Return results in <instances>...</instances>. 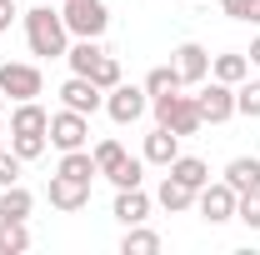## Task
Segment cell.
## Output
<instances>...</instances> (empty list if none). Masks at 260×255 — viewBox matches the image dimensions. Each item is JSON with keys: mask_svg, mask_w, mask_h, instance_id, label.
<instances>
[{"mask_svg": "<svg viewBox=\"0 0 260 255\" xmlns=\"http://www.w3.org/2000/svg\"><path fill=\"white\" fill-rule=\"evenodd\" d=\"M25 40H30V55L65 60V50H70V30H65V15H60V10H50V0H40L30 15H25Z\"/></svg>", "mask_w": 260, "mask_h": 255, "instance_id": "1", "label": "cell"}, {"mask_svg": "<svg viewBox=\"0 0 260 255\" xmlns=\"http://www.w3.org/2000/svg\"><path fill=\"white\" fill-rule=\"evenodd\" d=\"M150 105H155V125H170L175 135H195V130L205 125L200 100H195V95H175V90H165V95H150Z\"/></svg>", "mask_w": 260, "mask_h": 255, "instance_id": "2", "label": "cell"}, {"mask_svg": "<svg viewBox=\"0 0 260 255\" xmlns=\"http://www.w3.org/2000/svg\"><path fill=\"white\" fill-rule=\"evenodd\" d=\"M60 15H65V30L70 35H90V40H100L105 25H110L105 0H60Z\"/></svg>", "mask_w": 260, "mask_h": 255, "instance_id": "3", "label": "cell"}, {"mask_svg": "<svg viewBox=\"0 0 260 255\" xmlns=\"http://www.w3.org/2000/svg\"><path fill=\"white\" fill-rule=\"evenodd\" d=\"M45 140L55 145V150H80L85 140H90V115H80V110H55L50 115V130H45Z\"/></svg>", "mask_w": 260, "mask_h": 255, "instance_id": "4", "label": "cell"}, {"mask_svg": "<svg viewBox=\"0 0 260 255\" xmlns=\"http://www.w3.org/2000/svg\"><path fill=\"white\" fill-rule=\"evenodd\" d=\"M235 200H240V195L230 190L225 180H215V185L205 180V185L195 190V210H200L205 225H225V220H235Z\"/></svg>", "mask_w": 260, "mask_h": 255, "instance_id": "5", "label": "cell"}, {"mask_svg": "<svg viewBox=\"0 0 260 255\" xmlns=\"http://www.w3.org/2000/svg\"><path fill=\"white\" fill-rule=\"evenodd\" d=\"M45 90V80H40V70L25 60H5L0 65V95H10V100H35Z\"/></svg>", "mask_w": 260, "mask_h": 255, "instance_id": "6", "label": "cell"}, {"mask_svg": "<svg viewBox=\"0 0 260 255\" xmlns=\"http://www.w3.org/2000/svg\"><path fill=\"white\" fill-rule=\"evenodd\" d=\"M145 105H150V95L140 90V85H115V90H105V115L115 120V125H135L140 115H145Z\"/></svg>", "mask_w": 260, "mask_h": 255, "instance_id": "7", "label": "cell"}, {"mask_svg": "<svg viewBox=\"0 0 260 255\" xmlns=\"http://www.w3.org/2000/svg\"><path fill=\"white\" fill-rule=\"evenodd\" d=\"M45 195H50V205L55 210H65V215H75V210H85L90 205V180H70V175H50V185H45Z\"/></svg>", "mask_w": 260, "mask_h": 255, "instance_id": "8", "label": "cell"}, {"mask_svg": "<svg viewBox=\"0 0 260 255\" xmlns=\"http://www.w3.org/2000/svg\"><path fill=\"white\" fill-rule=\"evenodd\" d=\"M60 100L70 105V110H80V115H95V110H105V90H100L90 75H70L60 85Z\"/></svg>", "mask_w": 260, "mask_h": 255, "instance_id": "9", "label": "cell"}, {"mask_svg": "<svg viewBox=\"0 0 260 255\" xmlns=\"http://www.w3.org/2000/svg\"><path fill=\"white\" fill-rule=\"evenodd\" d=\"M195 100H200L205 125H220V120H230V115H235V85H225V80H210Z\"/></svg>", "mask_w": 260, "mask_h": 255, "instance_id": "10", "label": "cell"}, {"mask_svg": "<svg viewBox=\"0 0 260 255\" xmlns=\"http://www.w3.org/2000/svg\"><path fill=\"white\" fill-rule=\"evenodd\" d=\"M175 75H180V85H200L205 75H210V50L205 45H195V40H185V45H175Z\"/></svg>", "mask_w": 260, "mask_h": 255, "instance_id": "11", "label": "cell"}, {"mask_svg": "<svg viewBox=\"0 0 260 255\" xmlns=\"http://www.w3.org/2000/svg\"><path fill=\"white\" fill-rule=\"evenodd\" d=\"M45 130H50V110H40L35 100H15L10 135H45Z\"/></svg>", "mask_w": 260, "mask_h": 255, "instance_id": "12", "label": "cell"}, {"mask_svg": "<svg viewBox=\"0 0 260 255\" xmlns=\"http://www.w3.org/2000/svg\"><path fill=\"white\" fill-rule=\"evenodd\" d=\"M145 215H150V195L140 190V185L115 190V220L120 225H145Z\"/></svg>", "mask_w": 260, "mask_h": 255, "instance_id": "13", "label": "cell"}, {"mask_svg": "<svg viewBox=\"0 0 260 255\" xmlns=\"http://www.w3.org/2000/svg\"><path fill=\"white\" fill-rule=\"evenodd\" d=\"M225 185L235 195H245V190H260V160L255 155H235L225 165Z\"/></svg>", "mask_w": 260, "mask_h": 255, "instance_id": "14", "label": "cell"}, {"mask_svg": "<svg viewBox=\"0 0 260 255\" xmlns=\"http://www.w3.org/2000/svg\"><path fill=\"white\" fill-rule=\"evenodd\" d=\"M175 155H180V135L170 125H155L145 135V160H150V165H170Z\"/></svg>", "mask_w": 260, "mask_h": 255, "instance_id": "15", "label": "cell"}, {"mask_svg": "<svg viewBox=\"0 0 260 255\" xmlns=\"http://www.w3.org/2000/svg\"><path fill=\"white\" fill-rule=\"evenodd\" d=\"M100 55H105V50H100V40H90V35H75V45L65 50V60H70V75H90Z\"/></svg>", "mask_w": 260, "mask_h": 255, "instance_id": "16", "label": "cell"}, {"mask_svg": "<svg viewBox=\"0 0 260 255\" xmlns=\"http://www.w3.org/2000/svg\"><path fill=\"white\" fill-rule=\"evenodd\" d=\"M165 170H170V175H175L180 185H190V190H200V185L210 180V165H205L200 155H175L170 165H165Z\"/></svg>", "mask_w": 260, "mask_h": 255, "instance_id": "17", "label": "cell"}, {"mask_svg": "<svg viewBox=\"0 0 260 255\" xmlns=\"http://www.w3.org/2000/svg\"><path fill=\"white\" fill-rule=\"evenodd\" d=\"M30 210H35V195L25 185H5L0 190V220H25Z\"/></svg>", "mask_w": 260, "mask_h": 255, "instance_id": "18", "label": "cell"}, {"mask_svg": "<svg viewBox=\"0 0 260 255\" xmlns=\"http://www.w3.org/2000/svg\"><path fill=\"white\" fill-rule=\"evenodd\" d=\"M60 175H70V180H95L100 175V165H95V155L80 145V150H60Z\"/></svg>", "mask_w": 260, "mask_h": 255, "instance_id": "19", "label": "cell"}, {"mask_svg": "<svg viewBox=\"0 0 260 255\" xmlns=\"http://www.w3.org/2000/svg\"><path fill=\"white\" fill-rule=\"evenodd\" d=\"M215 70V80H225V85H240L245 75H250V55H240V50H225V55H215L210 60Z\"/></svg>", "mask_w": 260, "mask_h": 255, "instance_id": "20", "label": "cell"}, {"mask_svg": "<svg viewBox=\"0 0 260 255\" xmlns=\"http://www.w3.org/2000/svg\"><path fill=\"white\" fill-rule=\"evenodd\" d=\"M120 255H160V235H155V230H145V225H125Z\"/></svg>", "mask_w": 260, "mask_h": 255, "instance_id": "21", "label": "cell"}, {"mask_svg": "<svg viewBox=\"0 0 260 255\" xmlns=\"http://www.w3.org/2000/svg\"><path fill=\"white\" fill-rule=\"evenodd\" d=\"M155 200H160L170 215H180V210H190V205H195V190H190V185H180L175 175H165V180H160V195H155Z\"/></svg>", "mask_w": 260, "mask_h": 255, "instance_id": "22", "label": "cell"}, {"mask_svg": "<svg viewBox=\"0 0 260 255\" xmlns=\"http://www.w3.org/2000/svg\"><path fill=\"white\" fill-rule=\"evenodd\" d=\"M20 250H30L25 220H0V255H20Z\"/></svg>", "mask_w": 260, "mask_h": 255, "instance_id": "23", "label": "cell"}, {"mask_svg": "<svg viewBox=\"0 0 260 255\" xmlns=\"http://www.w3.org/2000/svg\"><path fill=\"white\" fill-rule=\"evenodd\" d=\"M235 115H250V120H260V80H240L235 85Z\"/></svg>", "mask_w": 260, "mask_h": 255, "instance_id": "24", "label": "cell"}, {"mask_svg": "<svg viewBox=\"0 0 260 255\" xmlns=\"http://www.w3.org/2000/svg\"><path fill=\"white\" fill-rule=\"evenodd\" d=\"M165 90H180V75H175V65H155V70L145 75V95H165Z\"/></svg>", "mask_w": 260, "mask_h": 255, "instance_id": "25", "label": "cell"}, {"mask_svg": "<svg viewBox=\"0 0 260 255\" xmlns=\"http://www.w3.org/2000/svg\"><path fill=\"white\" fill-rule=\"evenodd\" d=\"M140 170H145V165H140L135 155H125L120 165H115V170H110V175H105V180H110L115 190H130V185H140Z\"/></svg>", "mask_w": 260, "mask_h": 255, "instance_id": "26", "label": "cell"}, {"mask_svg": "<svg viewBox=\"0 0 260 255\" xmlns=\"http://www.w3.org/2000/svg\"><path fill=\"white\" fill-rule=\"evenodd\" d=\"M90 80H95L100 90H115V85H120V60H115V55H100L95 70H90Z\"/></svg>", "mask_w": 260, "mask_h": 255, "instance_id": "27", "label": "cell"}, {"mask_svg": "<svg viewBox=\"0 0 260 255\" xmlns=\"http://www.w3.org/2000/svg\"><path fill=\"white\" fill-rule=\"evenodd\" d=\"M90 155H95L100 175H110V170H115V165L125 160V145H120V140H100V145H95V150H90Z\"/></svg>", "mask_w": 260, "mask_h": 255, "instance_id": "28", "label": "cell"}, {"mask_svg": "<svg viewBox=\"0 0 260 255\" xmlns=\"http://www.w3.org/2000/svg\"><path fill=\"white\" fill-rule=\"evenodd\" d=\"M235 220H245L250 230H260V190H245L235 200Z\"/></svg>", "mask_w": 260, "mask_h": 255, "instance_id": "29", "label": "cell"}, {"mask_svg": "<svg viewBox=\"0 0 260 255\" xmlns=\"http://www.w3.org/2000/svg\"><path fill=\"white\" fill-rule=\"evenodd\" d=\"M10 150L20 160H40L45 155V135H10Z\"/></svg>", "mask_w": 260, "mask_h": 255, "instance_id": "30", "label": "cell"}, {"mask_svg": "<svg viewBox=\"0 0 260 255\" xmlns=\"http://www.w3.org/2000/svg\"><path fill=\"white\" fill-rule=\"evenodd\" d=\"M20 165H25V160L15 155V150H0V190H5V185H20Z\"/></svg>", "mask_w": 260, "mask_h": 255, "instance_id": "31", "label": "cell"}, {"mask_svg": "<svg viewBox=\"0 0 260 255\" xmlns=\"http://www.w3.org/2000/svg\"><path fill=\"white\" fill-rule=\"evenodd\" d=\"M20 10H15V0H0V30H10V20H15Z\"/></svg>", "mask_w": 260, "mask_h": 255, "instance_id": "32", "label": "cell"}, {"mask_svg": "<svg viewBox=\"0 0 260 255\" xmlns=\"http://www.w3.org/2000/svg\"><path fill=\"white\" fill-rule=\"evenodd\" d=\"M220 5H225L230 20H245V5H250V0H220Z\"/></svg>", "mask_w": 260, "mask_h": 255, "instance_id": "33", "label": "cell"}, {"mask_svg": "<svg viewBox=\"0 0 260 255\" xmlns=\"http://www.w3.org/2000/svg\"><path fill=\"white\" fill-rule=\"evenodd\" d=\"M245 20H250V25H260V0H250V5H245Z\"/></svg>", "mask_w": 260, "mask_h": 255, "instance_id": "34", "label": "cell"}, {"mask_svg": "<svg viewBox=\"0 0 260 255\" xmlns=\"http://www.w3.org/2000/svg\"><path fill=\"white\" fill-rule=\"evenodd\" d=\"M245 55H250V65H260V35L250 40V50H245Z\"/></svg>", "mask_w": 260, "mask_h": 255, "instance_id": "35", "label": "cell"}, {"mask_svg": "<svg viewBox=\"0 0 260 255\" xmlns=\"http://www.w3.org/2000/svg\"><path fill=\"white\" fill-rule=\"evenodd\" d=\"M0 110H5V95H0Z\"/></svg>", "mask_w": 260, "mask_h": 255, "instance_id": "36", "label": "cell"}, {"mask_svg": "<svg viewBox=\"0 0 260 255\" xmlns=\"http://www.w3.org/2000/svg\"><path fill=\"white\" fill-rule=\"evenodd\" d=\"M50 5H60V0H50Z\"/></svg>", "mask_w": 260, "mask_h": 255, "instance_id": "37", "label": "cell"}]
</instances>
